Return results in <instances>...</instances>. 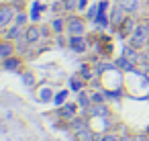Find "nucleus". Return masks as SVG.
<instances>
[{"label": "nucleus", "mask_w": 149, "mask_h": 141, "mask_svg": "<svg viewBox=\"0 0 149 141\" xmlns=\"http://www.w3.org/2000/svg\"><path fill=\"white\" fill-rule=\"evenodd\" d=\"M129 45H133L135 49L143 51L149 45V21H139L133 35L129 37Z\"/></svg>", "instance_id": "f257e3e1"}, {"label": "nucleus", "mask_w": 149, "mask_h": 141, "mask_svg": "<svg viewBox=\"0 0 149 141\" xmlns=\"http://www.w3.org/2000/svg\"><path fill=\"white\" fill-rule=\"evenodd\" d=\"M17 13H19V8H17L13 2H4V4H0V31L8 29V27L15 23Z\"/></svg>", "instance_id": "f03ea898"}, {"label": "nucleus", "mask_w": 149, "mask_h": 141, "mask_svg": "<svg viewBox=\"0 0 149 141\" xmlns=\"http://www.w3.org/2000/svg\"><path fill=\"white\" fill-rule=\"evenodd\" d=\"M65 33L68 35H86V19L72 13L65 19Z\"/></svg>", "instance_id": "7ed1b4c3"}, {"label": "nucleus", "mask_w": 149, "mask_h": 141, "mask_svg": "<svg viewBox=\"0 0 149 141\" xmlns=\"http://www.w3.org/2000/svg\"><path fill=\"white\" fill-rule=\"evenodd\" d=\"M88 37L86 35H70L68 39V47L74 51V53H86L88 51Z\"/></svg>", "instance_id": "20e7f679"}, {"label": "nucleus", "mask_w": 149, "mask_h": 141, "mask_svg": "<svg viewBox=\"0 0 149 141\" xmlns=\"http://www.w3.org/2000/svg\"><path fill=\"white\" fill-rule=\"evenodd\" d=\"M137 23H139V21H135V15H127L125 21L116 27L118 35H120V37H131L133 31H135V27H137Z\"/></svg>", "instance_id": "39448f33"}, {"label": "nucleus", "mask_w": 149, "mask_h": 141, "mask_svg": "<svg viewBox=\"0 0 149 141\" xmlns=\"http://www.w3.org/2000/svg\"><path fill=\"white\" fill-rule=\"evenodd\" d=\"M23 39H25L29 45L39 43V41L43 39V35H41V27H39V25H29V27H25V35H23Z\"/></svg>", "instance_id": "423d86ee"}, {"label": "nucleus", "mask_w": 149, "mask_h": 141, "mask_svg": "<svg viewBox=\"0 0 149 141\" xmlns=\"http://www.w3.org/2000/svg\"><path fill=\"white\" fill-rule=\"evenodd\" d=\"M88 117H92V119H108V117H110V108H108L106 102L90 104V108H88Z\"/></svg>", "instance_id": "0eeeda50"}, {"label": "nucleus", "mask_w": 149, "mask_h": 141, "mask_svg": "<svg viewBox=\"0 0 149 141\" xmlns=\"http://www.w3.org/2000/svg\"><path fill=\"white\" fill-rule=\"evenodd\" d=\"M74 139L76 141H98L100 135L94 129H90V125H88V127H82V129L74 131Z\"/></svg>", "instance_id": "6e6552de"}, {"label": "nucleus", "mask_w": 149, "mask_h": 141, "mask_svg": "<svg viewBox=\"0 0 149 141\" xmlns=\"http://www.w3.org/2000/svg\"><path fill=\"white\" fill-rule=\"evenodd\" d=\"M23 35H25V27H21V25H17V23H13L8 29H4V39H8V41H19V39H23Z\"/></svg>", "instance_id": "1a4fd4ad"}, {"label": "nucleus", "mask_w": 149, "mask_h": 141, "mask_svg": "<svg viewBox=\"0 0 149 141\" xmlns=\"http://www.w3.org/2000/svg\"><path fill=\"white\" fill-rule=\"evenodd\" d=\"M10 55H17V43L8 39H0V59H6Z\"/></svg>", "instance_id": "9d476101"}, {"label": "nucleus", "mask_w": 149, "mask_h": 141, "mask_svg": "<svg viewBox=\"0 0 149 141\" xmlns=\"http://www.w3.org/2000/svg\"><path fill=\"white\" fill-rule=\"evenodd\" d=\"M125 17H127V13L123 10V6L120 4H114L112 6V10H110V15H108V19H110V25L116 29L123 21H125Z\"/></svg>", "instance_id": "9b49d317"}, {"label": "nucleus", "mask_w": 149, "mask_h": 141, "mask_svg": "<svg viewBox=\"0 0 149 141\" xmlns=\"http://www.w3.org/2000/svg\"><path fill=\"white\" fill-rule=\"evenodd\" d=\"M21 66H23V59L19 57V53L2 59V70H6V72H21Z\"/></svg>", "instance_id": "f8f14e48"}, {"label": "nucleus", "mask_w": 149, "mask_h": 141, "mask_svg": "<svg viewBox=\"0 0 149 141\" xmlns=\"http://www.w3.org/2000/svg\"><path fill=\"white\" fill-rule=\"evenodd\" d=\"M59 117L65 121H72L74 117H78V102H65L59 108Z\"/></svg>", "instance_id": "ddd939ff"}, {"label": "nucleus", "mask_w": 149, "mask_h": 141, "mask_svg": "<svg viewBox=\"0 0 149 141\" xmlns=\"http://www.w3.org/2000/svg\"><path fill=\"white\" fill-rule=\"evenodd\" d=\"M114 66H116V70H120V72H135V61H131L127 55H120V57H116L114 59Z\"/></svg>", "instance_id": "4468645a"}, {"label": "nucleus", "mask_w": 149, "mask_h": 141, "mask_svg": "<svg viewBox=\"0 0 149 141\" xmlns=\"http://www.w3.org/2000/svg\"><path fill=\"white\" fill-rule=\"evenodd\" d=\"M139 2H141V0H116V4H120L127 15H137L139 6H141Z\"/></svg>", "instance_id": "2eb2a0df"}, {"label": "nucleus", "mask_w": 149, "mask_h": 141, "mask_svg": "<svg viewBox=\"0 0 149 141\" xmlns=\"http://www.w3.org/2000/svg\"><path fill=\"white\" fill-rule=\"evenodd\" d=\"M53 96H55V92L51 90V86H41V90L37 94V100L39 102H53Z\"/></svg>", "instance_id": "dca6fc26"}, {"label": "nucleus", "mask_w": 149, "mask_h": 141, "mask_svg": "<svg viewBox=\"0 0 149 141\" xmlns=\"http://www.w3.org/2000/svg\"><path fill=\"white\" fill-rule=\"evenodd\" d=\"M63 27H65V19H63V17H55V19L51 21V29H53L55 35H61V33H63Z\"/></svg>", "instance_id": "f3484780"}, {"label": "nucleus", "mask_w": 149, "mask_h": 141, "mask_svg": "<svg viewBox=\"0 0 149 141\" xmlns=\"http://www.w3.org/2000/svg\"><path fill=\"white\" fill-rule=\"evenodd\" d=\"M70 86H72V90H76V92H80V90H84V86H86V80L78 74V76H72V80H70Z\"/></svg>", "instance_id": "a211bd4d"}, {"label": "nucleus", "mask_w": 149, "mask_h": 141, "mask_svg": "<svg viewBox=\"0 0 149 141\" xmlns=\"http://www.w3.org/2000/svg\"><path fill=\"white\" fill-rule=\"evenodd\" d=\"M65 102H68V90H59V92H55V96H53V104H55L57 108H61Z\"/></svg>", "instance_id": "6ab92c4d"}, {"label": "nucleus", "mask_w": 149, "mask_h": 141, "mask_svg": "<svg viewBox=\"0 0 149 141\" xmlns=\"http://www.w3.org/2000/svg\"><path fill=\"white\" fill-rule=\"evenodd\" d=\"M78 74H80V76H82V78H84V80L88 82V80H92V78H94V74H96V72H92V68H90L88 64H82V66H80V72H78Z\"/></svg>", "instance_id": "aec40b11"}, {"label": "nucleus", "mask_w": 149, "mask_h": 141, "mask_svg": "<svg viewBox=\"0 0 149 141\" xmlns=\"http://www.w3.org/2000/svg\"><path fill=\"white\" fill-rule=\"evenodd\" d=\"M21 78H23L25 86H29V88H33V86H35V82H37V80H35V74H33L31 70H25V72L21 74Z\"/></svg>", "instance_id": "412c9836"}, {"label": "nucleus", "mask_w": 149, "mask_h": 141, "mask_svg": "<svg viewBox=\"0 0 149 141\" xmlns=\"http://www.w3.org/2000/svg\"><path fill=\"white\" fill-rule=\"evenodd\" d=\"M61 4H63V13H68V15L78 10V0H61Z\"/></svg>", "instance_id": "4be33fe9"}, {"label": "nucleus", "mask_w": 149, "mask_h": 141, "mask_svg": "<svg viewBox=\"0 0 149 141\" xmlns=\"http://www.w3.org/2000/svg\"><path fill=\"white\" fill-rule=\"evenodd\" d=\"M27 21H29V15H27L25 10H19L17 17H15V23L21 25V27H27Z\"/></svg>", "instance_id": "5701e85b"}, {"label": "nucleus", "mask_w": 149, "mask_h": 141, "mask_svg": "<svg viewBox=\"0 0 149 141\" xmlns=\"http://www.w3.org/2000/svg\"><path fill=\"white\" fill-rule=\"evenodd\" d=\"M96 17H98V4H92L88 10H86V21H96Z\"/></svg>", "instance_id": "b1692460"}, {"label": "nucleus", "mask_w": 149, "mask_h": 141, "mask_svg": "<svg viewBox=\"0 0 149 141\" xmlns=\"http://www.w3.org/2000/svg\"><path fill=\"white\" fill-rule=\"evenodd\" d=\"M90 98H92V104L106 102V94H104V92H90Z\"/></svg>", "instance_id": "393cba45"}, {"label": "nucleus", "mask_w": 149, "mask_h": 141, "mask_svg": "<svg viewBox=\"0 0 149 141\" xmlns=\"http://www.w3.org/2000/svg\"><path fill=\"white\" fill-rule=\"evenodd\" d=\"M98 141H120V135H116V133H104V135H100Z\"/></svg>", "instance_id": "a878e982"}, {"label": "nucleus", "mask_w": 149, "mask_h": 141, "mask_svg": "<svg viewBox=\"0 0 149 141\" xmlns=\"http://www.w3.org/2000/svg\"><path fill=\"white\" fill-rule=\"evenodd\" d=\"M86 6H88V0H78V10H80V13H84Z\"/></svg>", "instance_id": "bb28decb"}, {"label": "nucleus", "mask_w": 149, "mask_h": 141, "mask_svg": "<svg viewBox=\"0 0 149 141\" xmlns=\"http://www.w3.org/2000/svg\"><path fill=\"white\" fill-rule=\"evenodd\" d=\"M120 141H135V137H133L131 133H123V135H120Z\"/></svg>", "instance_id": "cd10ccee"}, {"label": "nucleus", "mask_w": 149, "mask_h": 141, "mask_svg": "<svg viewBox=\"0 0 149 141\" xmlns=\"http://www.w3.org/2000/svg\"><path fill=\"white\" fill-rule=\"evenodd\" d=\"M135 137V141H149V137L145 135V133H141V135H133Z\"/></svg>", "instance_id": "c85d7f7f"}, {"label": "nucleus", "mask_w": 149, "mask_h": 141, "mask_svg": "<svg viewBox=\"0 0 149 141\" xmlns=\"http://www.w3.org/2000/svg\"><path fill=\"white\" fill-rule=\"evenodd\" d=\"M141 2H143V0H141Z\"/></svg>", "instance_id": "c756f323"}]
</instances>
